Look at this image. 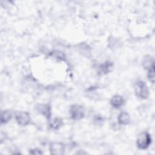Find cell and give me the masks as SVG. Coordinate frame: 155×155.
I'll return each mask as SVG.
<instances>
[{
	"mask_svg": "<svg viewBox=\"0 0 155 155\" xmlns=\"http://www.w3.org/2000/svg\"><path fill=\"white\" fill-rule=\"evenodd\" d=\"M112 64L110 62H106L105 64L101 65L99 67L100 72L104 74H106L111 70L112 67Z\"/></svg>",
	"mask_w": 155,
	"mask_h": 155,
	"instance_id": "12",
	"label": "cell"
},
{
	"mask_svg": "<svg viewBox=\"0 0 155 155\" xmlns=\"http://www.w3.org/2000/svg\"><path fill=\"white\" fill-rule=\"evenodd\" d=\"M36 110L39 113L47 118H50L51 116V108L48 104H39L36 105Z\"/></svg>",
	"mask_w": 155,
	"mask_h": 155,
	"instance_id": "6",
	"label": "cell"
},
{
	"mask_svg": "<svg viewBox=\"0 0 155 155\" xmlns=\"http://www.w3.org/2000/svg\"><path fill=\"white\" fill-rule=\"evenodd\" d=\"M151 138L150 134L147 132H142L137 139L136 145L137 147L141 150L147 148L151 144Z\"/></svg>",
	"mask_w": 155,
	"mask_h": 155,
	"instance_id": "2",
	"label": "cell"
},
{
	"mask_svg": "<svg viewBox=\"0 0 155 155\" xmlns=\"http://www.w3.org/2000/svg\"><path fill=\"white\" fill-rule=\"evenodd\" d=\"M118 122L121 125H127L130 123V117L128 113L125 111L121 112L117 117Z\"/></svg>",
	"mask_w": 155,
	"mask_h": 155,
	"instance_id": "9",
	"label": "cell"
},
{
	"mask_svg": "<svg viewBox=\"0 0 155 155\" xmlns=\"http://www.w3.org/2000/svg\"><path fill=\"white\" fill-rule=\"evenodd\" d=\"M70 114L72 119L75 120H81L85 116V108L81 105H73L70 107Z\"/></svg>",
	"mask_w": 155,
	"mask_h": 155,
	"instance_id": "3",
	"label": "cell"
},
{
	"mask_svg": "<svg viewBox=\"0 0 155 155\" xmlns=\"http://www.w3.org/2000/svg\"><path fill=\"white\" fill-rule=\"evenodd\" d=\"M29 153L31 154H42V152L39 149H32L30 150Z\"/></svg>",
	"mask_w": 155,
	"mask_h": 155,
	"instance_id": "14",
	"label": "cell"
},
{
	"mask_svg": "<svg viewBox=\"0 0 155 155\" xmlns=\"http://www.w3.org/2000/svg\"><path fill=\"white\" fill-rule=\"evenodd\" d=\"M62 125V119L59 117H56L50 122V127L53 129H58Z\"/></svg>",
	"mask_w": 155,
	"mask_h": 155,
	"instance_id": "11",
	"label": "cell"
},
{
	"mask_svg": "<svg viewBox=\"0 0 155 155\" xmlns=\"http://www.w3.org/2000/svg\"><path fill=\"white\" fill-rule=\"evenodd\" d=\"M148 74H147V77L148 80L152 82V83H154V81H155V71H154V67H153L151 68H150V70H148Z\"/></svg>",
	"mask_w": 155,
	"mask_h": 155,
	"instance_id": "13",
	"label": "cell"
},
{
	"mask_svg": "<svg viewBox=\"0 0 155 155\" xmlns=\"http://www.w3.org/2000/svg\"><path fill=\"white\" fill-rule=\"evenodd\" d=\"M12 113L9 110H4L1 112V124H5L8 122L12 118Z\"/></svg>",
	"mask_w": 155,
	"mask_h": 155,
	"instance_id": "10",
	"label": "cell"
},
{
	"mask_svg": "<svg viewBox=\"0 0 155 155\" xmlns=\"http://www.w3.org/2000/svg\"><path fill=\"white\" fill-rule=\"evenodd\" d=\"M142 65L143 67L148 70L153 67H154V59L150 56H145L143 59Z\"/></svg>",
	"mask_w": 155,
	"mask_h": 155,
	"instance_id": "8",
	"label": "cell"
},
{
	"mask_svg": "<svg viewBox=\"0 0 155 155\" xmlns=\"http://www.w3.org/2000/svg\"><path fill=\"white\" fill-rule=\"evenodd\" d=\"M111 105L116 108H119L122 107L124 104V99L122 96L120 95H114L113 96L110 101Z\"/></svg>",
	"mask_w": 155,
	"mask_h": 155,
	"instance_id": "7",
	"label": "cell"
},
{
	"mask_svg": "<svg viewBox=\"0 0 155 155\" xmlns=\"http://www.w3.org/2000/svg\"><path fill=\"white\" fill-rule=\"evenodd\" d=\"M15 119L21 126H26L30 122V114L26 111H18L15 114Z\"/></svg>",
	"mask_w": 155,
	"mask_h": 155,
	"instance_id": "4",
	"label": "cell"
},
{
	"mask_svg": "<svg viewBox=\"0 0 155 155\" xmlns=\"http://www.w3.org/2000/svg\"><path fill=\"white\" fill-rule=\"evenodd\" d=\"M65 148L64 145L60 142H54L50 144V151L51 154L62 155L64 153Z\"/></svg>",
	"mask_w": 155,
	"mask_h": 155,
	"instance_id": "5",
	"label": "cell"
},
{
	"mask_svg": "<svg viewBox=\"0 0 155 155\" xmlns=\"http://www.w3.org/2000/svg\"><path fill=\"white\" fill-rule=\"evenodd\" d=\"M134 88L136 94L140 98L147 99L149 94L148 88L142 81H137L134 83Z\"/></svg>",
	"mask_w": 155,
	"mask_h": 155,
	"instance_id": "1",
	"label": "cell"
}]
</instances>
